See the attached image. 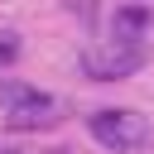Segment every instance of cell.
<instances>
[{"label": "cell", "mask_w": 154, "mask_h": 154, "mask_svg": "<svg viewBox=\"0 0 154 154\" xmlns=\"http://www.w3.org/2000/svg\"><path fill=\"white\" fill-rule=\"evenodd\" d=\"M87 130H91V140L101 149H116V154H135V149H144L154 140L149 120L140 111H130V106H96L87 116Z\"/></svg>", "instance_id": "6da1fadb"}, {"label": "cell", "mask_w": 154, "mask_h": 154, "mask_svg": "<svg viewBox=\"0 0 154 154\" xmlns=\"http://www.w3.org/2000/svg\"><path fill=\"white\" fill-rule=\"evenodd\" d=\"M77 63H82V72H87L91 82H125V77H135V72L149 63V48H130V43L101 38V43L82 48Z\"/></svg>", "instance_id": "7a4b0ae2"}, {"label": "cell", "mask_w": 154, "mask_h": 154, "mask_svg": "<svg viewBox=\"0 0 154 154\" xmlns=\"http://www.w3.org/2000/svg\"><path fill=\"white\" fill-rule=\"evenodd\" d=\"M63 116H67V106H63L58 96L38 91L34 101H24V106L5 111V125H10V130H19V135H29V130H48V125H58Z\"/></svg>", "instance_id": "3957f363"}, {"label": "cell", "mask_w": 154, "mask_h": 154, "mask_svg": "<svg viewBox=\"0 0 154 154\" xmlns=\"http://www.w3.org/2000/svg\"><path fill=\"white\" fill-rule=\"evenodd\" d=\"M149 29H154V14H149V5H120V10L111 14V43L144 48Z\"/></svg>", "instance_id": "277c9868"}, {"label": "cell", "mask_w": 154, "mask_h": 154, "mask_svg": "<svg viewBox=\"0 0 154 154\" xmlns=\"http://www.w3.org/2000/svg\"><path fill=\"white\" fill-rule=\"evenodd\" d=\"M14 58H19V34L0 29V63H14Z\"/></svg>", "instance_id": "5b68a950"}, {"label": "cell", "mask_w": 154, "mask_h": 154, "mask_svg": "<svg viewBox=\"0 0 154 154\" xmlns=\"http://www.w3.org/2000/svg\"><path fill=\"white\" fill-rule=\"evenodd\" d=\"M67 5H72V10H77L82 19H91V10H96V0H67Z\"/></svg>", "instance_id": "8992f818"}]
</instances>
